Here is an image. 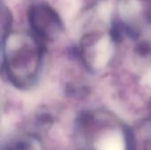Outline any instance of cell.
<instances>
[{
    "instance_id": "cell-1",
    "label": "cell",
    "mask_w": 151,
    "mask_h": 150,
    "mask_svg": "<svg viewBox=\"0 0 151 150\" xmlns=\"http://www.w3.org/2000/svg\"><path fill=\"white\" fill-rule=\"evenodd\" d=\"M4 48L3 70L15 87L25 88L32 85L38 74L44 46L32 33L15 34L10 33L2 40Z\"/></svg>"
},
{
    "instance_id": "cell-2",
    "label": "cell",
    "mask_w": 151,
    "mask_h": 150,
    "mask_svg": "<svg viewBox=\"0 0 151 150\" xmlns=\"http://www.w3.org/2000/svg\"><path fill=\"white\" fill-rule=\"evenodd\" d=\"M79 126L96 150H134L133 131L105 112L84 113L80 118Z\"/></svg>"
},
{
    "instance_id": "cell-3",
    "label": "cell",
    "mask_w": 151,
    "mask_h": 150,
    "mask_svg": "<svg viewBox=\"0 0 151 150\" xmlns=\"http://www.w3.org/2000/svg\"><path fill=\"white\" fill-rule=\"evenodd\" d=\"M27 17L31 33L43 44L58 39L63 32L61 18L47 4H38L31 6Z\"/></svg>"
},
{
    "instance_id": "cell-4",
    "label": "cell",
    "mask_w": 151,
    "mask_h": 150,
    "mask_svg": "<svg viewBox=\"0 0 151 150\" xmlns=\"http://www.w3.org/2000/svg\"><path fill=\"white\" fill-rule=\"evenodd\" d=\"M6 150H41L38 141L35 139H23L16 141Z\"/></svg>"
}]
</instances>
